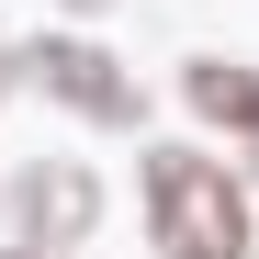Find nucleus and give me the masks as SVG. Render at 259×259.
Masks as SVG:
<instances>
[{"mask_svg": "<svg viewBox=\"0 0 259 259\" xmlns=\"http://www.w3.org/2000/svg\"><path fill=\"white\" fill-rule=\"evenodd\" d=\"M0 259H57V248H23V237H12V248H0Z\"/></svg>", "mask_w": 259, "mask_h": 259, "instance_id": "39448f33", "label": "nucleus"}, {"mask_svg": "<svg viewBox=\"0 0 259 259\" xmlns=\"http://www.w3.org/2000/svg\"><path fill=\"white\" fill-rule=\"evenodd\" d=\"M147 226H158V259H248V181L214 169L203 147H158L147 158Z\"/></svg>", "mask_w": 259, "mask_h": 259, "instance_id": "f257e3e1", "label": "nucleus"}, {"mask_svg": "<svg viewBox=\"0 0 259 259\" xmlns=\"http://www.w3.org/2000/svg\"><path fill=\"white\" fill-rule=\"evenodd\" d=\"M68 12H113V0H68Z\"/></svg>", "mask_w": 259, "mask_h": 259, "instance_id": "423d86ee", "label": "nucleus"}, {"mask_svg": "<svg viewBox=\"0 0 259 259\" xmlns=\"http://www.w3.org/2000/svg\"><path fill=\"white\" fill-rule=\"evenodd\" d=\"M102 226V181L79 158H34V169H12V237L23 248H79Z\"/></svg>", "mask_w": 259, "mask_h": 259, "instance_id": "7ed1b4c3", "label": "nucleus"}, {"mask_svg": "<svg viewBox=\"0 0 259 259\" xmlns=\"http://www.w3.org/2000/svg\"><path fill=\"white\" fill-rule=\"evenodd\" d=\"M181 91H192V113H203V124L259 136V68H237V57H192V68H181Z\"/></svg>", "mask_w": 259, "mask_h": 259, "instance_id": "20e7f679", "label": "nucleus"}, {"mask_svg": "<svg viewBox=\"0 0 259 259\" xmlns=\"http://www.w3.org/2000/svg\"><path fill=\"white\" fill-rule=\"evenodd\" d=\"M0 68H12L23 91H46V102H68V113H91V124H136V113H147L136 79H124L102 46H68V34H34V46H12Z\"/></svg>", "mask_w": 259, "mask_h": 259, "instance_id": "f03ea898", "label": "nucleus"}]
</instances>
